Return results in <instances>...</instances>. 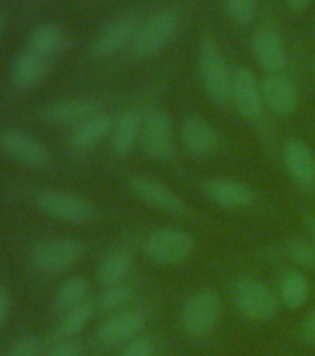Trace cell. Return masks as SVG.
<instances>
[{"label":"cell","instance_id":"2e32d148","mask_svg":"<svg viewBox=\"0 0 315 356\" xmlns=\"http://www.w3.org/2000/svg\"><path fill=\"white\" fill-rule=\"evenodd\" d=\"M264 104L278 117L291 115L297 108V89L282 74H267L260 82Z\"/></svg>","mask_w":315,"mask_h":356},{"label":"cell","instance_id":"484cf974","mask_svg":"<svg viewBox=\"0 0 315 356\" xmlns=\"http://www.w3.org/2000/svg\"><path fill=\"white\" fill-rule=\"evenodd\" d=\"M308 295H310V282H308L305 273L289 271L282 278L280 300H282V305L286 308H289V310H299L300 306L306 305Z\"/></svg>","mask_w":315,"mask_h":356},{"label":"cell","instance_id":"ffe728a7","mask_svg":"<svg viewBox=\"0 0 315 356\" xmlns=\"http://www.w3.org/2000/svg\"><path fill=\"white\" fill-rule=\"evenodd\" d=\"M184 147L193 156H206L216 149L217 134L210 122H206L200 117H188L182 122L180 132Z\"/></svg>","mask_w":315,"mask_h":356},{"label":"cell","instance_id":"8fae6325","mask_svg":"<svg viewBox=\"0 0 315 356\" xmlns=\"http://www.w3.org/2000/svg\"><path fill=\"white\" fill-rule=\"evenodd\" d=\"M139 22L136 17L122 15L106 24L91 43V54L97 58H108L117 54L128 43H132L138 32Z\"/></svg>","mask_w":315,"mask_h":356},{"label":"cell","instance_id":"74e56055","mask_svg":"<svg viewBox=\"0 0 315 356\" xmlns=\"http://www.w3.org/2000/svg\"><path fill=\"white\" fill-rule=\"evenodd\" d=\"M314 72H315V61H314Z\"/></svg>","mask_w":315,"mask_h":356},{"label":"cell","instance_id":"cb8c5ba5","mask_svg":"<svg viewBox=\"0 0 315 356\" xmlns=\"http://www.w3.org/2000/svg\"><path fill=\"white\" fill-rule=\"evenodd\" d=\"M132 269V254L124 249L113 250L108 256H104V260L99 264L97 269V278L100 284L108 286H115L121 284L127 275Z\"/></svg>","mask_w":315,"mask_h":356},{"label":"cell","instance_id":"5b68a950","mask_svg":"<svg viewBox=\"0 0 315 356\" xmlns=\"http://www.w3.org/2000/svg\"><path fill=\"white\" fill-rule=\"evenodd\" d=\"M35 204L43 213L52 219L72 225H88L95 219L93 204L80 195L67 193V191H56V189H45L38 195Z\"/></svg>","mask_w":315,"mask_h":356},{"label":"cell","instance_id":"d4e9b609","mask_svg":"<svg viewBox=\"0 0 315 356\" xmlns=\"http://www.w3.org/2000/svg\"><path fill=\"white\" fill-rule=\"evenodd\" d=\"M95 310H97V302L93 299H86L80 305L72 306L65 310L63 317L58 323V334L63 339H71L88 327V323L93 319Z\"/></svg>","mask_w":315,"mask_h":356},{"label":"cell","instance_id":"30bf717a","mask_svg":"<svg viewBox=\"0 0 315 356\" xmlns=\"http://www.w3.org/2000/svg\"><path fill=\"white\" fill-rule=\"evenodd\" d=\"M0 149L19 163L33 167V169H45L50 161L47 147L22 130L10 128V130L0 132Z\"/></svg>","mask_w":315,"mask_h":356},{"label":"cell","instance_id":"4fadbf2b","mask_svg":"<svg viewBox=\"0 0 315 356\" xmlns=\"http://www.w3.org/2000/svg\"><path fill=\"white\" fill-rule=\"evenodd\" d=\"M252 52L266 74H280L288 61L286 44L280 33L271 28H260L252 38Z\"/></svg>","mask_w":315,"mask_h":356},{"label":"cell","instance_id":"277c9868","mask_svg":"<svg viewBox=\"0 0 315 356\" xmlns=\"http://www.w3.org/2000/svg\"><path fill=\"white\" fill-rule=\"evenodd\" d=\"M195 241L191 234L177 228H161L145 239L143 250L147 258L156 266H178L191 256Z\"/></svg>","mask_w":315,"mask_h":356},{"label":"cell","instance_id":"7402d4cb","mask_svg":"<svg viewBox=\"0 0 315 356\" xmlns=\"http://www.w3.org/2000/svg\"><path fill=\"white\" fill-rule=\"evenodd\" d=\"M28 43H30V50L49 60L50 56L60 54L61 50L67 49L69 35L61 26L49 22V24H39L38 28H33Z\"/></svg>","mask_w":315,"mask_h":356},{"label":"cell","instance_id":"d6986e66","mask_svg":"<svg viewBox=\"0 0 315 356\" xmlns=\"http://www.w3.org/2000/svg\"><path fill=\"white\" fill-rule=\"evenodd\" d=\"M113 127H115V121L110 113H97V115L89 117L88 121L80 122L74 132L71 136V145L72 149L78 150V152H83V150H91L93 147L102 141L104 138H108L111 132H113Z\"/></svg>","mask_w":315,"mask_h":356},{"label":"cell","instance_id":"836d02e7","mask_svg":"<svg viewBox=\"0 0 315 356\" xmlns=\"http://www.w3.org/2000/svg\"><path fill=\"white\" fill-rule=\"evenodd\" d=\"M300 336H302V339L308 345H315V310L312 314H308L305 321H302Z\"/></svg>","mask_w":315,"mask_h":356},{"label":"cell","instance_id":"603a6c76","mask_svg":"<svg viewBox=\"0 0 315 356\" xmlns=\"http://www.w3.org/2000/svg\"><path fill=\"white\" fill-rule=\"evenodd\" d=\"M141 115L138 110L124 111L115 121L111 132V149L117 156H128L134 150V145L139 139Z\"/></svg>","mask_w":315,"mask_h":356},{"label":"cell","instance_id":"44dd1931","mask_svg":"<svg viewBox=\"0 0 315 356\" xmlns=\"http://www.w3.org/2000/svg\"><path fill=\"white\" fill-rule=\"evenodd\" d=\"M47 71H49V60L28 49L26 52H21L17 56L15 61H13L11 82L21 89L33 88L35 83L43 80Z\"/></svg>","mask_w":315,"mask_h":356},{"label":"cell","instance_id":"5bb4252c","mask_svg":"<svg viewBox=\"0 0 315 356\" xmlns=\"http://www.w3.org/2000/svg\"><path fill=\"white\" fill-rule=\"evenodd\" d=\"M284 165L293 182L302 189L315 186V154L299 139H289L284 145Z\"/></svg>","mask_w":315,"mask_h":356},{"label":"cell","instance_id":"e575fe53","mask_svg":"<svg viewBox=\"0 0 315 356\" xmlns=\"http://www.w3.org/2000/svg\"><path fill=\"white\" fill-rule=\"evenodd\" d=\"M10 310H11L10 293L6 291V288L0 286V325L6 323V319H8V316H10Z\"/></svg>","mask_w":315,"mask_h":356},{"label":"cell","instance_id":"d590c367","mask_svg":"<svg viewBox=\"0 0 315 356\" xmlns=\"http://www.w3.org/2000/svg\"><path fill=\"white\" fill-rule=\"evenodd\" d=\"M286 4H288V8L291 11H297V13H300V11H305L310 8L312 0H286Z\"/></svg>","mask_w":315,"mask_h":356},{"label":"cell","instance_id":"ac0fdd59","mask_svg":"<svg viewBox=\"0 0 315 356\" xmlns=\"http://www.w3.org/2000/svg\"><path fill=\"white\" fill-rule=\"evenodd\" d=\"M99 108L100 104L93 99L58 100L43 111V117L52 124H80L89 117L97 115Z\"/></svg>","mask_w":315,"mask_h":356},{"label":"cell","instance_id":"52a82bcc","mask_svg":"<svg viewBox=\"0 0 315 356\" xmlns=\"http://www.w3.org/2000/svg\"><path fill=\"white\" fill-rule=\"evenodd\" d=\"M141 149L152 160L165 161L175 154V128L169 113L152 110L141 119L139 130Z\"/></svg>","mask_w":315,"mask_h":356},{"label":"cell","instance_id":"d6a6232c","mask_svg":"<svg viewBox=\"0 0 315 356\" xmlns=\"http://www.w3.org/2000/svg\"><path fill=\"white\" fill-rule=\"evenodd\" d=\"M47 356H82V349H80V345L76 341L63 339L60 343L52 345Z\"/></svg>","mask_w":315,"mask_h":356},{"label":"cell","instance_id":"e0dca14e","mask_svg":"<svg viewBox=\"0 0 315 356\" xmlns=\"http://www.w3.org/2000/svg\"><path fill=\"white\" fill-rule=\"evenodd\" d=\"M206 193L223 208H247L255 202L256 193L249 184L232 178H216L206 186Z\"/></svg>","mask_w":315,"mask_h":356},{"label":"cell","instance_id":"ba28073f","mask_svg":"<svg viewBox=\"0 0 315 356\" xmlns=\"http://www.w3.org/2000/svg\"><path fill=\"white\" fill-rule=\"evenodd\" d=\"M83 254V245L76 239H52L30 250V264L39 273H61L72 267Z\"/></svg>","mask_w":315,"mask_h":356},{"label":"cell","instance_id":"4dcf8cb0","mask_svg":"<svg viewBox=\"0 0 315 356\" xmlns=\"http://www.w3.org/2000/svg\"><path fill=\"white\" fill-rule=\"evenodd\" d=\"M121 356H156L154 339L149 336H136L121 350Z\"/></svg>","mask_w":315,"mask_h":356},{"label":"cell","instance_id":"6da1fadb","mask_svg":"<svg viewBox=\"0 0 315 356\" xmlns=\"http://www.w3.org/2000/svg\"><path fill=\"white\" fill-rule=\"evenodd\" d=\"M200 80L217 106H228L232 102V71L228 69L227 56L223 54L213 39H206L199 50Z\"/></svg>","mask_w":315,"mask_h":356},{"label":"cell","instance_id":"1f68e13d","mask_svg":"<svg viewBox=\"0 0 315 356\" xmlns=\"http://www.w3.org/2000/svg\"><path fill=\"white\" fill-rule=\"evenodd\" d=\"M41 355V341L35 336L19 338L8 350V356H39Z\"/></svg>","mask_w":315,"mask_h":356},{"label":"cell","instance_id":"8992f818","mask_svg":"<svg viewBox=\"0 0 315 356\" xmlns=\"http://www.w3.org/2000/svg\"><path fill=\"white\" fill-rule=\"evenodd\" d=\"M219 316H221L219 293L216 289L204 288L186 300L182 308V327L193 338L206 336L213 330Z\"/></svg>","mask_w":315,"mask_h":356},{"label":"cell","instance_id":"8d00e7d4","mask_svg":"<svg viewBox=\"0 0 315 356\" xmlns=\"http://www.w3.org/2000/svg\"><path fill=\"white\" fill-rule=\"evenodd\" d=\"M0 30H2V21H0Z\"/></svg>","mask_w":315,"mask_h":356},{"label":"cell","instance_id":"7a4b0ae2","mask_svg":"<svg viewBox=\"0 0 315 356\" xmlns=\"http://www.w3.org/2000/svg\"><path fill=\"white\" fill-rule=\"evenodd\" d=\"M232 300L245 319L255 323L269 321L277 316L278 299L269 286L255 278H239L232 286Z\"/></svg>","mask_w":315,"mask_h":356},{"label":"cell","instance_id":"f1b7e54d","mask_svg":"<svg viewBox=\"0 0 315 356\" xmlns=\"http://www.w3.org/2000/svg\"><path fill=\"white\" fill-rule=\"evenodd\" d=\"M289 258L306 269H315V243L310 239H295L289 245Z\"/></svg>","mask_w":315,"mask_h":356},{"label":"cell","instance_id":"9a60e30c","mask_svg":"<svg viewBox=\"0 0 315 356\" xmlns=\"http://www.w3.org/2000/svg\"><path fill=\"white\" fill-rule=\"evenodd\" d=\"M145 327V316L139 310H121L111 314L97 330V339L104 345L130 341Z\"/></svg>","mask_w":315,"mask_h":356},{"label":"cell","instance_id":"83f0119b","mask_svg":"<svg viewBox=\"0 0 315 356\" xmlns=\"http://www.w3.org/2000/svg\"><path fill=\"white\" fill-rule=\"evenodd\" d=\"M134 291L127 284H115V286H108L102 291L99 299L100 310L110 312V314H117V312L127 310V305L132 300Z\"/></svg>","mask_w":315,"mask_h":356},{"label":"cell","instance_id":"7c38bea8","mask_svg":"<svg viewBox=\"0 0 315 356\" xmlns=\"http://www.w3.org/2000/svg\"><path fill=\"white\" fill-rule=\"evenodd\" d=\"M232 104L245 119H258L264 110L261 88L255 72L247 67H239L232 72Z\"/></svg>","mask_w":315,"mask_h":356},{"label":"cell","instance_id":"4316f807","mask_svg":"<svg viewBox=\"0 0 315 356\" xmlns=\"http://www.w3.org/2000/svg\"><path fill=\"white\" fill-rule=\"evenodd\" d=\"M88 280L83 277H72L61 284L58 293H56V305L61 310H69L72 306L80 305L88 299Z\"/></svg>","mask_w":315,"mask_h":356},{"label":"cell","instance_id":"3957f363","mask_svg":"<svg viewBox=\"0 0 315 356\" xmlns=\"http://www.w3.org/2000/svg\"><path fill=\"white\" fill-rule=\"evenodd\" d=\"M178 32V15L172 10L156 11L141 22L132 41V52L138 58H150L169 47Z\"/></svg>","mask_w":315,"mask_h":356},{"label":"cell","instance_id":"9c48e42d","mask_svg":"<svg viewBox=\"0 0 315 356\" xmlns=\"http://www.w3.org/2000/svg\"><path fill=\"white\" fill-rule=\"evenodd\" d=\"M130 189L139 200H143L145 204L152 206V208H158V210L178 217L189 213V206L171 188H167L165 184H161L156 178L143 177V175L132 177Z\"/></svg>","mask_w":315,"mask_h":356},{"label":"cell","instance_id":"f546056e","mask_svg":"<svg viewBox=\"0 0 315 356\" xmlns=\"http://www.w3.org/2000/svg\"><path fill=\"white\" fill-rule=\"evenodd\" d=\"M227 10L238 24H249L255 19L260 0H225Z\"/></svg>","mask_w":315,"mask_h":356}]
</instances>
